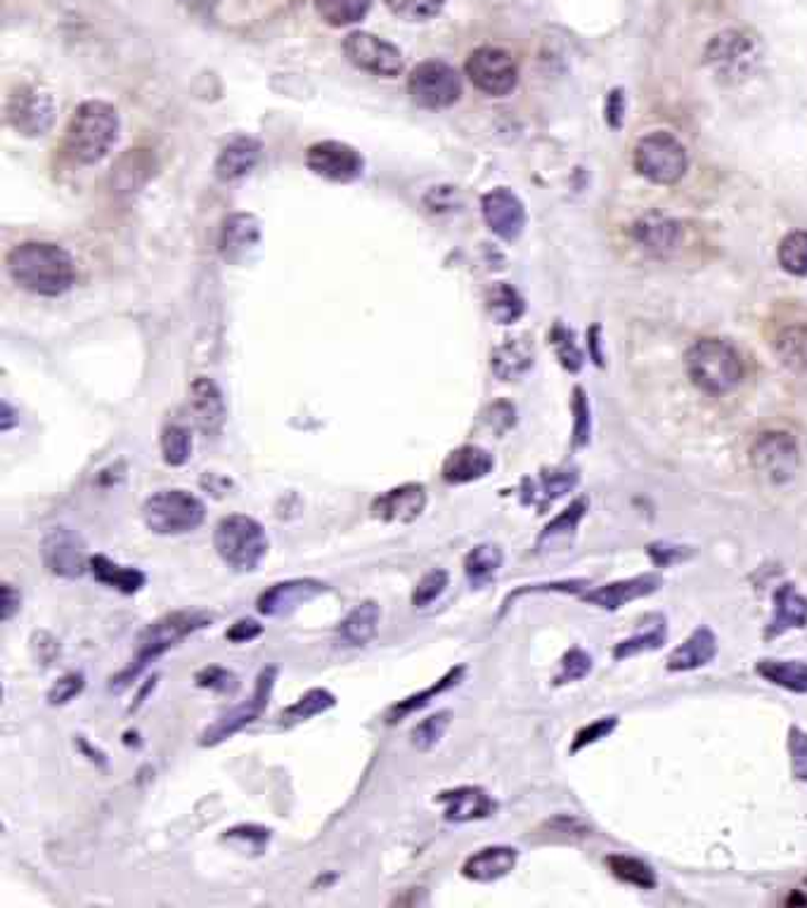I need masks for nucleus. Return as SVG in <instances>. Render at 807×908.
Returning <instances> with one entry per match:
<instances>
[{"mask_svg": "<svg viewBox=\"0 0 807 908\" xmlns=\"http://www.w3.org/2000/svg\"><path fill=\"white\" fill-rule=\"evenodd\" d=\"M8 273L22 289L39 296H62L74 287V258L60 244L24 242L8 254Z\"/></svg>", "mask_w": 807, "mask_h": 908, "instance_id": "obj_1", "label": "nucleus"}, {"mask_svg": "<svg viewBox=\"0 0 807 908\" xmlns=\"http://www.w3.org/2000/svg\"><path fill=\"white\" fill-rule=\"evenodd\" d=\"M212 620L214 615L204 613V611H175L160 620H154L152 625H147L143 634L137 636V646H135L131 663L116 676H112L110 688L121 691V688L131 686L154 661H160L164 653H168L173 646H178L181 641L187 639L190 634H195L204 630L206 625H212Z\"/></svg>", "mask_w": 807, "mask_h": 908, "instance_id": "obj_2", "label": "nucleus"}, {"mask_svg": "<svg viewBox=\"0 0 807 908\" xmlns=\"http://www.w3.org/2000/svg\"><path fill=\"white\" fill-rule=\"evenodd\" d=\"M119 112L102 100H88L76 106L67 126V150L81 164H98L110 154L119 137Z\"/></svg>", "mask_w": 807, "mask_h": 908, "instance_id": "obj_3", "label": "nucleus"}, {"mask_svg": "<svg viewBox=\"0 0 807 908\" xmlns=\"http://www.w3.org/2000/svg\"><path fill=\"white\" fill-rule=\"evenodd\" d=\"M684 367L689 379L711 396H725L744 379L739 353L721 338H698L684 355Z\"/></svg>", "mask_w": 807, "mask_h": 908, "instance_id": "obj_4", "label": "nucleus"}, {"mask_svg": "<svg viewBox=\"0 0 807 908\" xmlns=\"http://www.w3.org/2000/svg\"><path fill=\"white\" fill-rule=\"evenodd\" d=\"M214 549L235 573H254L268 554V535L247 513H227L214 528Z\"/></svg>", "mask_w": 807, "mask_h": 908, "instance_id": "obj_5", "label": "nucleus"}, {"mask_svg": "<svg viewBox=\"0 0 807 908\" xmlns=\"http://www.w3.org/2000/svg\"><path fill=\"white\" fill-rule=\"evenodd\" d=\"M206 519V507L195 492L168 488L150 494L143 504V523L162 538H178L197 530Z\"/></svg>", "mask_w": 807, "mask_h": 908, "instance_id": "obj_6", "label": "nucleus"}, {"mask_svg": "<svg viewBox=\"0 0 807 908\" xmlns=\"http://www.w3.org/2000/svg\"><path fill=\"white\" fill-rule=\"evenodd\" d=\"M633 162L640 175H644L646 181H652L656 185H673L680 177L687 173V150L682 147V142L665 133L656 131L644 135L637 145Z\"/></svg>", "mask_w": 807, "mask_h": 908, "instance_id": "obj_7", "label": "nucleus"}, {"mask_svg": "<svg viewBox=\"0 0 807 908\" xmlns=\"http://www.w3.org/2000/svg\"><path fill=\"white\" fill-rule=\"evenodd\" d=\"M277 682V667L268 665L263 667L256 676V686L249 701H244L242 705L233 707L231 712H225L221 715L212 726H206L202 736H200V745L202 747H216L221 743H225L227 738H233L235 734H239L242 728H247L249 724H254L263 712L268 710L270 696H273V688Z\"/></svg>", "mask_w": 807, "mask_h": 908, "instance_id": "obj_8", "label": "nucleus"}, {"mask_svg": "<svg viewBox=\"0 0 807 908\" xmlns=\"http://www.w3.org/2000/svg\"><path fill=\"white\" fill-rule=\"evenodd\" d=\"M408 93L425 110H446L462 98V79L454 67L429 60L410 71Z\"/></svg>", "mask_w": 807, "mask_h": 908, "instance_id": "obj_9", "label": "nucleus"}, {"mask_svg": "<svg viewBox=\"0 0 807 908\" xmlns=\"http://www.w3.org/2000/svg\"><path fill=\"white\" fill-rule=\"evenodd\" d=\"M748 457L753 471L772 486H786L788 480H794L800 465L798 442L794 440V436H788L784 431L763 433L753 442Z\"/></svg>", "mask_w": 807, "mask_h": 908, "instance_id": "obj_10", "label": "nucleus"}, {"mask_svg": "<svg viewBox=\"0 0 807 908\" xmlns=\"http://www.w3.org/2000/svg\"><path fill=\"white\" fill-rule=\"evenodd\" d=\"M467 76L490 98L510 95L519 83V69L510 52L493 45L477 48L467 58Z\"/></svg>", "mask_w": 807, "mask_h": 908, "instance_id": "obj_11", "label": "nucleus"}, {"mask_svg": "<svg viewBox=\"0 0 807 908\" xmlns=\"http://www.w3.org/2000/svg\"><path fill=\"white\" fill-rule=\"evenodd\" d=\"M41 559L50 575L62 580H79L91 571V557L76 530L58 526L50 528L41 540Z\"/></svg>", "mask_w": 807, "mask_h": 908, "instance_id": "obj_12", "label": "nucleus"}, {"mask_svg": "<svg viewBox=\"0 0 807 908\" xmlns=\"http://www.w3.org/2000/svg\"><path fill=\"white\" fill-rule=\"evenodd\" d=\"M344 55L354 67L384 79H396L406 69L402 52L394 43L384 41L381 35H375L370 31L348 33L344 39Z\"/></svg>", "mask_w": 807, "mask_h": 908, "instance_id": "obj_13", "label": "nucleus"}, {"mask_svg": "<svg viewBox=\"0 0 807 908\" xmlns=\"http://www.w3.org/2000/svg\"><path fill=\"white\" fill-rule=\"evenodd\" d=\"M327 590L329 584L318 578H294L275 582L266 592L258 594L256 611L266 618H285L313 599L323 596Z\"/></svg>", "mask_w": 807, "mask_h": 908, "instance_id": "obj_14", "label": "nucleus"}, {"mask_svg": "<svg viewBox=\"0 0 807 908\" xmlns=\"http://www.w3.org/2000/svg\"><path fill=\"white\" fill-rule=\"evenodd\" d=\"M306 166L320 177L335 183H350L362 175L365 162L358 150H354L346 142L325 140L315 142L306 152Z\"/></svg>", "mask_w": 807, "mask_h": 908, "instance_id": "obj_15", "label": "nucleus"}, {"mask_svg": "<svg viewBox=\"0 0 807 908\" xmlns=\"http://www.w3.org/2000/svg\"><path fill=\"white\" fill-rule=\"evenodd\" d=\"M756 60V43L744 31H725L715 35L706 50V64L725 79L746 76V71H750V64Z\"/></svg>", "mask_w": 807, "mask_h": 908, "instance_id": "obj_16", "label": "nucleus"}, {"mask_svg": "<svg viewBox=\"0 0 807 908\" xmlns=\"http://www.w3.org/2000/svg\"><path fill=\"white\" fill-rule=\"evenodd\" d=\"M8 119L22 135H43L55 119V102L39 88H20L8 100Z\"/></svg>", "mask_w": 807, "mask_h": 908, "instance_id": "obj_17", "label": "nucleus"}, {"mask_svg": "<svg viewBox=\"0 0 807 908\" xmlns=\"http://www.w3.org/2000/svg\"><path fill=\"white\" fill-rule=\"evenodd\" d=\"M429 502L427 488L422 483H402L375 497L370 504L372 519L384 523H415L425 513Z\"/></svg>", "mask_w": 807, "mask_h": 908, "instance_id": "obj_18", "label": "nucleus"}, {"mask_svg": "<svg viewBox=\"0 0 807 908\" xmlns=\"http://www.w3.org/2000/svg\"><path fill=\"white\" fill-rule=\"evenodd\" d=\"M661 584H663L661 575L642 573L637 578H627L619 582H609L604 586H594V590L581 596V601L594 605V609H602V611H619L623 609V605L633 603L637 599L652 596L654 592L661 590Z\"/></svg>", "mask_w": 807, "mask_h": 908, "instance_id": "obj_19", "label": "nucleus"}, {"mask_svg": "<svg viewBox=\"0 0 807 908\" xmlns=\"http://www.w3.org/2000/svg\"><path fill=\"white\" fill-rule=\"evenodd\" d=\"M481 211L488 227L507 242H514L525 225V208L512 190L498 187L481 200Z\"/></svg>", "mask_w": 807, "mask_h": 908, "instance_id": "obj_20", "label": "nucleus"}, {"mask_svg": "<svg viewBox=\"0 0 807 908\" xmlns=\"http://www.w3.org/2000/svg\"><path fill=\"white\" fill-rule=\"evenodd\" d=\"M436 803L443 807V818L450 824H471L481 818L493 816L498 803L479 786H460L443 790L436 797Z\"/></svg>", "mask_w": 807, "mask_h": 908, "instance_id": "obj_21", "label": "nucleus"}, {"mask_svg": "<svg viewBox=\"0 0 807 908\" xmlns=\"http://www.w3.org/2000/svg\"><path fill=\"white\" fill-rule=\"evenodd\" d=\"M578 486L575 469H545L538 478H525L521 483V504L548 511L559 497H564Z\"/></svg>", "mask_w": 807, "mask_h": 908, "instance_id": "obj_22", "label": "nucleus"}, {"mask_svg": "<svg viewBox=\"0 0 807 908\" xmlns=\"http://www.w3.org/2000/svg\"><path fill=\"white\" fill-rule=\"evenodd\" d=\"M519 861V851L507 845H493L473 851L471 857L462 864V878L471 883H498L504 876H510Z\"/></svg>", "mask_w": 807, "mask_h": 908, "instance_id": "obj_23", "label": "nucleus"}, {"mask_svg": "<svg viewBox=\"0 0 807 908\" xmlns=\"http://www.w3.org/2000/svg\"><path fill=\"white\" fill-rule=\"evenodd\" d=\"M496 467V459L488 450L479 445H462V448L452 450L441 467V478L448 486H467L473 480L486 478Z\"/></svg>", "mask_w": 807, "mask_h": 908, "instance_id": "obj_24", "label": "nucleus"}, {"mask_svg": "<svg viewBox=\"0 0 807 908\" xmlns=\"http://www.w3.org/2000/svg\"><path fill=\"white\" fill-rule=\"evenodd\" d=\"M190 409L200 431L206 436H216L225 424V402L221 388L208 379L197 377L190 386Z\"/></svg>", "mask_w": 807, "mask_h": 908, "instance_id": "obj_25", "label": "nucleus"}, {"mask_svg": "<svg viewBox=\"0 0 807 908\" xmlns=\"http://www.w3.org/2000/svg\"><path fill=\"white\" fill-rule=\"evenodd\" d=\"M772 603H775V613L765 628V639H777L784 632L803 630L807 625V599L794 584H782L772 596Z\"/></svg>", "mask_w": 807, "mask_h": 908, "instance_id": "obj_26", "label": "nucleus"}, {"mask_svg": "<svg viewBox=\"0 0 807 908\" xmlns=\"http://www.w3.org/2000/svg\"><path fill=\"white\" fill-rule=\"evenodd\" d=\"M715 655H717L715 632L708 628H698L668 655L665 667L671 672H689L708 665Z\"/></svg>", "mask_w": 807, "mask_h": 908, "instance_id": "obj_27", "label": "nucleus"}, {"mask_svg": "<svg viewBox=\"0 0 807 908\" xmlns=\"http://www.w3.org/2000/svg\"><path fill=\"white\" fill-rule=\"evenodd\" d=\"M633 235L644 252L652 256H671L682 242L680 225L671 218L658 216V213H648V216L637 221Z\"/></svg>", "mask_w": 807, "mask_h": 908, "instance_id": "obj_28", "label": "nucleus"}, {"mask_svg": "<svg viewBox=\"0 0 807 908\" xmlns=\"http://www.w3.org/2000/svg\"><path fill=\"white\" fill-rule=\"evenodd\" d=\"M91 573L100 584L110 586V590H116L126 596L137 594L147 584V575L140 571V568L121 565L104 554L91 557Z\"/></svg>", "mask_w": 807, "mask_h": 908, "instance_id": "obj_29", "label": "nucleus"}, {"mask_svg": "<svg viewBox=\"0 0 807 908\" xmlns=\"http://www.w3.org/2000/svg\"><path fill=\"white\" fill-rule=\"evenodd\" d=\"M381 609L377 601H362L339 622V636L348 646H367L377 636Z\"/></svg>", "mask_w": 807, "mask_h": 908, "instance_id": "obj_30", "label": "nucleus"}, {"mask_svg": "<svg viewBox=\"0 0 807 908\" xmlns=\"http://www.w3.org/2000/svg\"><path fill=\"white\" fill-rule=\"evenodd\" d=\"M464 672H467L464 665L450 667V670L441 676V680H438L436 684H431L429 688L419 691V693H412V696H408L406 701H398L396 705L389 707V712H386V717H384L386 724H398V722H402V720H408L410 715H415V712L425 710L431 701H436L438 696H441V693H446V691L452 688V686H458V684L462 682Z\"/></svg>", "mask_w": 807, "mask_h": 908, "instance_id": "obj_31", "label": "nucleus"}, {"mask_svg": "<svg viewBox=\"0 0 807 908\" xmlns=\"http://www.w3.org/2000/svg\"><path fill=\"white\" fill-rule=\"evenodd\" d=\"M258 154H261V147L256 140L237 137L218 154L216 175L223 183L239 181V177L254 171V166L258 164Z\"/></svg>", "mask_w": 807, "mask_h": 908, "instance_id": "obj_32", "label": "nucleus"}, {"mask_svg": "<svg viewBox=\"0 0 807 908\" xmlns=\"http://www.w3.org/2000/svg\"><path fill=\"white\" fill-rule=\"evenodd\" d=\"M493 371L502 381H514L523 377L533 365V346L525 338H510V341L496 348L493 353Z\"/></svg>", "mask_w": 807, "mask_h": 908, "instance_id": "obj_33", "label": "nucleus"}, {"mask_svg": "<svg viewBox=\"0 0 807 908\" xmlns=\"http://www.w3.org/2000/svg\"><path fill=\"white\" fill-rule=\"evenodd\" d=\"M502 561H504V554L498 544L486 542V544L473 547L464 557L467 582L473 586V590H483V586H488L500 573Z\"/></svg>", "mask_w": 807, "mask_h": 908, "instance_id": "obj_34", "label": "nucleus"}, {"mask_svg": "<svg viewBox=\"0 0 807 908\" xmlns=\"http://www.w3.org/2000/svg\"><path fill=\"white\" fill-rule=\"evenodd\" d=\"M258 223L254 216H247V213H237V216L227 218L223 225V235H221V252L225 258L237 261L239 256H244L249 252L252 246H256L258 242Z\"/></svg>", "mask_w": 807, "mask_h": 908, "instance_id": "obj_35", "label": "nucleus"}, {"mask_svg": "<svg viewBox=\"0 0 807 908\" xmlns=\"http://www.w3.org/2000/svg\"><path fill=\"white\" fill-rule=\"evenodd\" d=\"M756 672L765 682L775 684L784 691L800 693V696L807 693V663L803 661H777V657H765V661H758Z\"/></svg>", "mask_w": 807, "mask_h": 908, "instance_id": "obj_36", "label": "nucleus"}, {"mask_svg": "<svg viewBox=\"0 0 807 908\" xmlns=\"http://www.w3.org/2000/svg\"><path fill=\"white\" fill-rule=\"evenodd\" d=\"M585 513H588V500H585V497H581V500L571 502L564 511H561V513L556 516L554 521H550V523L545 526V530L540 532L538 549L554 547V544H561V542L571 540V538L575 535L578 526H581V521L585 519Z\"/></svg>", "mask_w": 807, "mask_h": 908, "instance_id": "obj_37", "label": "nucleus"}, {"mask_svg": "<svg viewBox=\"0 0 807 908\" xmlns=\"http://www.w3.org/2000/svg\"><path fill=\"white\" fill-rule=\"evenodd\" d=\"M335 705H337L335 693L327 691V688H310L294 705L283 710V715H279V724L294 726V724L308 722L313 717L325 715V712H329Z\"/></svg>", "mask_w": 807, "mask_h": 908, "instance_id": "obj_38", "label": "nucleus"}, {"mask_svg": "<svg viewBox=\"0 0 807 908\" xmlns=\"http://www.w3.org/2000/svg\"><path fill=\"white\" fill-rule=\"evenodd\" d=\"M372 0H315V12L329 27L341 29L358 24L370 12Z\"/></svg>", "mask_w": 807, "mask_h": 908, "instance_id": "obj_39", "label": "nucleus"}, {"mask_svg": "<svg viewBox=\"0 0 807 908\" xmlns=\"http://www.w3.org/2000/svg\"><path fill=\"white\" fill-rule=\"evenodd\" d=\"M606 868L611 870L613 878H619L625 885H635L640 889H654L656 887V874L654 868L644 864L642 859L625 857V854H611L604 859Z\"/></svg>", "mask_w": 807, "mask_h": 908, "instance_id": "obj_40", "label": "nucleus"}, {"mask_svg": "<svg viewBox=\"0 0 807 908\" xmlns=\"http://www.w3.org/2000/svg\"><path fill=\"white\" fill-rule=\"evenodd\" d=\"M775 350L779 360L796 371H807V327L791 325L779 331Z\"/></svg>", "mask_w": 807, "mask_h": 908, "instance_id": "obj_41", "label": "nucleus"}, {"mask_svg": "<svg viewBox=\"0 0 807 908\" xmlns=\"http://www.w3.org/2000/svg\"><path fill=\"white\" fill-rule=\"evenodd\" d=\"M488 310L493 315L500 325H512L523 315L525 306L519 292L510 284H496L493 289L488 292Z\"/></svg>", "mask_w": 807, "mask_h": 908, "instance_id": "obj_42", "label": "nucleus"}, {"mask_svg": "<svg viewBox=\"0 0 807 908\" xmlns=\"http://www.w3.org/2000/svg\"><path fill=\"white\" fill-rule=\"evenodd\" d=\"M162 457L168 467H183L192 457V436L181 424H168L162 431Z\"/></svg>", "mask_w": 807, "mask_h": 908, "instance_id": "obj_43", "label": "nucleus"}, {"mask_svg": "<svg viewBox=\"0 0 807 908\" xmlns=\"http://www.w3.org/2000/svg\"><path fill=\"white\" fill-rule=\"evenodd\" d=\"M450 722H452V712L450 710H441V712H436V715L419 722L410 732L412 747H417L419 753H429L436 743H441V738L448 732Z\"/></svg>", "mask_w": 807, "mask_h": 908, "instance_id": "obj_44", "label": "nucleus"}, {"mask_svg": "<svg viewBox=\"0 0 807 908\" xmlns=\"http://www.w3.org/2000/svg\"><path fill=\"white\" fill-rule=\"evenodd\" d=\"M663 641H665V622H663V618H658L656 625L646 628L640 634H633L630 639L621 641V644L613 649V657H616V661H625V657H633V655H640V653H646V651H656V649L663 646Z\"/></svg>", "mask_w": 807, "mask_h": 908, "instance_id": "obj_45", "label": "nucleus"}, {"mask_svg": "<svg viewBox=\"0 0 807 908\" xmlns=\"http://www.w3.org/2000/svg\"><path fill=\"white\" fill-rule=\"evenodd\" d=\"M779 263L786 273H791L796 277L807 275V233L805 229H798V233H791L782 239Z\"/></svg>", "mask_w": 807, "mask_h": 908, "instance_id": "obj_46", "label": "nucleus"}, {"mask_svg": "<svg viewBox=\"0 0 807 908\" xmlns=\"http://www.w3.org/2000/svg\"><path fill=\"white\" fill-rule=\"evenodd\" d=\"M384 3L402 22H429L441 14L446 0H384Z\"/></svg>", "mask_w": 807, "mask_h": 908, "instance_id": "obj_47", "label": "nucleus"}, {"mask_svg": "<svg viewBox=\"0 0 807 908\" xmlns=\"http://www.w3.org/2000/svg\"><path fill=\"white\" fill-rule=\"evenodd\" d=\"M592 670V657L588 655V651L583 649H569L564 653V657L559 661V670L554 674L552 684L554 686H564V684H573V682H581L590 674Z\"/></svg>", "mask_w": 807, "mask_h": 908, "instance_id": "obj_48", "label": "nucleus"}, {"mask_svg": "<svg viewBox=\"0 0 807 908\" xmlns=\"http://www.w3.org/2000/svg\"><path fill=\"white\" fill-rule=\"evenodd\" d=\"M448 584H450L448 571H443V568H433V571L422 575V580L415 584L412 596H410L412 605H415V609H427V605H431L433 601H438L443 596V592L448 590Z\"/></svg>", "mask_w": 807, "mask_h": 908, "instance_id": "obj_49", "label": "nucleus"}, {"mask_svg": "<svg viewBox=\"0 0 807 908\" xmlns=\"http://www.w3.org/2000/svg\"><path fill=\"white\" fill-rule=\"evenodd\" d=\"M195 684L200 688L221 693V696H235V693L239 691V676L225 667L206 665L195 674Z\"/></svg>", "mask_w": 807, "mask_h": 908, "instance_id": "obj_50", "label": "nucleus"}, {"mask_svg": "<svg viewBox=\"0 0 807 908\" xmlns=\"http://www.w3.org/2000/svg\"><path fill=\"white\" fill-rule=\"evenodd\" d=\"M552 344L556 348L559 355V363L564 365L569 371H581L583 369V353L578 350L575 341H573V331L566 329L564 325H556L552 329Z\"/></svg>", "mask_w": 807, "mask_h": 908, "instance_id": "obj_51", "label": "nucleus"}, {"mask_svg": "<svg viewBox=\"0 0 807 908\" xmlns=\"http://www.w3.org/2000/svg\"><path fill=\"white\" fill-rule=\"evenodd\" d=\"M83 688H85V676H83V672H67L64 676H60V680L50 686V691H48V705H52V707H60V705H67V703H72L76 696H81L83 693Z\"/></svg>", "mask_w": 807, "mask_h": 908, "instance_id": "obj_52", "label": "nucleus"}, {"mask_svg": "<svg viewBox=\"0 0 807 908\" xmlns=\"http://www.w3.org/2000/svg\"><path fill=\"white\" fill-rule=\"evenodd\" d=\"M592 431V419H590V405L583 388L573 390V448H583L590 440Z\"/></svg>", "mask_w": 807, "mask_h": 908, "instance_id": "obj_53", "label": "nucleus"}, {"mask_svg": "<svg viewBox=\"0 0 807 908\" xmlns=\"http://www.w3.org/2000/svg\"><path fill=\"white\" fill-rule=\"evenodd\" d=\"M616 726H619V717H604V720H596V722L583 726L581 732L575 734L573 743H571V753H581V751H585L588 745L606 738L609 734L616 732Z\"/></svg>", "mask_w": 807, "mask_h": 908, "instance_id": "obj_54", "label": "nucleus"}, {"mask_svg": "<svg viewBox=\"0 0 807 908\" xmlns=\"http://www.w3.org/2000/svg\"><path fill=\"white\" fill-rule=\"evenodd\" d=\"M788 755H791L794 776L807 781V734L798 726L788 728Z\"/></svg>", "mask_w": 807, "mask_h": 908, "instance_id": "obj_55", "label": "nucleus"}, {"mask_svg": "<svg viewBox=\"0 0 807 908\" xmlns=\"http://www.w3.org/2000/svg\"><path fill=\"white\" fill-rule=\"evenodd\" d=\"M646 554H648V559H652L656 565L665 568V565H675V563L687 561L689 557H694V549L668 544V542H656V544H648V547H646Z\"/></svg>", "mask_w": 807, "mask_h": 908, "instance_id": "obj_56", "label": "nucleus"}, {"mask_svg": "<svg viewBox=\"0 0 807 908\" xmlns=\"http://www.w3.org/2000/svg\"><path fill=\"white\" fill-rule=\"evenodd\" d=\"M263 634V625L256 622L254 618H239L237 622H233L231 628L225 632V639L231 641V644H249V641L258 639Z\"/></svg>", "mask_w": 807, "mask_h": 908, "instance_id": "obj_57", "label": "nucleus"}, {"mask_svg": "<svg viewBox=\"0 0 807 908\" xmlns=\"http://www.w3.org/2000/svg\"><path fill=\"white\" fill-rule=\"evenodd\" d=\"M225 840L249 843L252 849L261 851L263 847L268 845V840H270V830H268V828H261V826H237V828H231V830L225 833Z\"/></svg>", "mask_w": 807, "mask_h": 908, "instance_id": "obj_58", "label": "nucleus"}, {"mask_svg": "<svg viewBox=\"0 0 807 908\" xmlns=\"http://www.w3.org/2000/svg\"><path fill=\"white\" fill-rule=\"evenodd\" d=\"M486 421L493 426V431L496 433H507L512 429V426L517 424V409H514V405H510V402H496L493 407L488 409V415H486Z\"/></svg>", "mask_w": 807, "mask_h": 908, "instance_id": "obj_59", "label": "nucleus"}, {"mask_svg": "<svg viewBox=\"0 0 807 908\" xmlns=\"http://www.w3.org/2000/svg\"><path fill=\"white\" fill-rule=\"evenodd\" d=\"M31 649L33 653H37V661H41L43 665H50L60 655V641L52 639L48 632H39V634H33Z\"/></svg>", "mask_w": 807, "mask_h": 908, "instance_id": "obj_60", "label": "nucleus"}, {"mask_svg": "<svg viewBox=\"0 0 807 908\" xmlns=\"http://www.w3.org/2000/svg\"><path fill=\"white\" fill-rule=\"evenodd\" d=\"M20 609H22V592L17 590L14 584L6 582L3 584V613H0V618H3V622H10L14 613H20Z\"/></svg>", "mask_w": 807, "mask_h": 908, "instance_id": "obj_61", "label": "nucleus"}, {"mask_svg": "<svg viewBox=\"0 0 807 908\" xmlns=\"http://www.w3.org/2000/svg\"><path fill=\"white\" fill-rule=\"evenodd\" d=\"M623 112H625L623 93H621V91H613V93L609 95V104H606V119H609V126H611V129H621Z\"/></svg>", "mask_w": 807, "mask_h": 908, "instance_id": "obj_62", "label": "nucleus"}, {"mask_svg": "<svg viewBox=\"0 0 807 908\" xmlns=\"http://www.w3.org/2000/svg\"><path fill=\"white\" fill-rule=\"evenodd\" d=\"M10 426H12V409H10V405L6 402V405H3V431H10Z\"/></svg>", "mask_w": 807, "mask_h": 908, "instance_id": "obj_63", "label": "nucleus"}]
</instances>
